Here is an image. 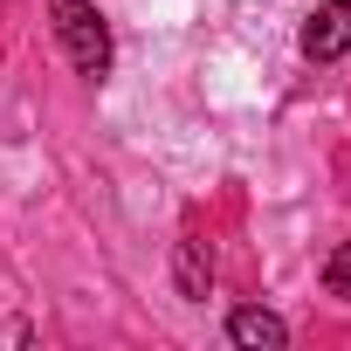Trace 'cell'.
Segmentation results:
<instances>
[{
  "label": "cell",
  "instance_id": "obj_1",
  "mask_svg": "<svg viewBox=\"0 0 351 351\" xmlns=\"http://www.w3.org/2000/svg\"><path fill=\"white\" fill-rule=\"evenodd\" d=\"M49 14H56V35L76 62V76H110V28L97 14V0H49Z\"/></svg>",
  "mask_w": 351,
  "mask_h": 351
},
{
  "label": "cell",
  "instance_id": "obj_2",
  "mask_svg": "<svg viewBox=\"0 0 351 351\" xmlns=\"http://www.w3.org/2000/svg\"><path fill=\"white\" fill-rule=\"evenodd\" d=\"M303 56H310V62L351 56V0H324V8H310V21H303Z\"/></svg>",
  "mask_w": 351,
  "mask_h": 351
},
{
  "label": "cell",
  "instance_id": "obj_3",
  "mask_svg": "<svg viewBox=\"0 0 351 351\" xmlns=\"http://www.w3.org/2000/svg\"><path fill=\"white\" fill-rule=\"evenodd\" d=\"M172 282H180L186 303H207V296H214V248H207L200 234H186L180 248H172Z\"/></svg>",
  "mask_w": 351,
  "mask_h": 351
},
{
  "label": "cell",
  "instance_id": "obj_4",
  "mask_svg": "<svg viewBox=\"0 0 351 351\" xmlns=\"http://www.w3.org/2000/svg\"><path fill=\"white\" fill-rule=\"evenodd\" d=\"M228 337L248 344V351H282V344H289V324H282L276 310H255V303H248V310L228 317Z\"/></svg>",
  "mask_w": 351,
  "mask_h": 351
},
{
  "label": "cell",
  "instance_id": "obj_5",
  "mask_svg": "<svg viewBox=\"0 0 351 351\" xmlns=\"http://www.w3.org/2000/svg\"><path fill=\"white\" fill-rule=\"evenodd\" d=\"M324 289L351 303V241H337V248H330V262H324Z\"/></svg>",
  "mask_w": 351,
  "mask_h": 351
}]
</instances>
